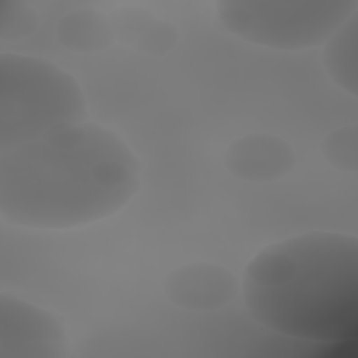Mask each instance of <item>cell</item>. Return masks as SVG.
<instances>
[{
  "label": "cell",
  "instance_id": "7a4b0ae2",
  "mask_svg": "<svg viewBox=\"0 0 358 358\" xmlns=\"http://www.w3.org/2000/svg\"><path fill=\"white\" fill-rule=\"evenodd\" d=\"M239 288L250 319L273 336L344 343L358 327V238L309 231L275 241L246 264Z\"/></svg>",
  "mask_w": 358,
  "mask_h": 358
},
{
  "label": "cell",
  "instance_id": "6da1fadb",
  "mask_svg": "<svg viewBox=\"0 0 358 358\" xmlns=\"http://www.w3.org/2000/svg\"><path fill=\"white\" fill-rule=\"evenodd\" d=\"M140 182L130 145L85 120L0 151V215L28 229L81 228L124 208Z\"/></svg>",
  "mask_w": 358,
  "mask_h": 358
},
{
  "label": "cell",
  "instance_id": "ba28073f",
  "mask_svg": "<svg viewBox=\"0 0 358 358\" xmlns=\"http://www.w3.org/2000/svg\"><path fill=\"white\" fill-rule=\"evenodd\" d=\"M322 62L330 80L345 94H358V11L322 45Z\"/></svg>",
  "mask_w": 358,
  "mask_h": 358
},
{
  "label": "cell",
  "instance_id": "9c48e42d",
  "mask_svg": "<svg viewBox=\"0 0 358 358\" xmlns=\"http://www.w3.org/2000/svg\"><path fill=\"white\" fill-rule=\"evenodd\" d=\"M57 41L69 50L94 53L106 49L113 41L110 21L95 10H73L64 14L56 27Z\"/></svg>",
  "mask_w": 358,
  "mask_h": 358
},
{
  "label": "cell",
  "instance_id": "52a82bcc",
  "mask_svg": "<svg viewBox=\"0 0 358 358\" xmlns=\"http://www.w3.org/2000/svg\"><path fill=\"white\" fill-rule=\"evenodd\" d=\"M228 172L245 182H274L288 175L296 154L287 140L275 134L250 133L234 140L224 155Z\"/></svg>",
  "mask_w": 358,
  "mask_h": 358
},
{
  "label": "cell",
  "instance_id": "8fae6325",
  "mask_svg": "<svg viewBox=\"0 0 358 358\" xmlns=\"http://www.w3.org/2000/svg\"><path fill=\"white\" fill-rule=\"evenodd\" d=\"M39 17L36 10L20 0H4L0 6V39L15 41L36 31Z\"/></svg>",
  "mask_w": 358,
  "mask_h": 358
},
{
  "label": "cell",
  "instance_id": "8992f818",
  "mask_svg": "<svg viewBox=\"0 0 358 358\" xmlns=\"http://www.w3.org/2000/svg\"><path fill=\"white\" fill-rule=\"evenodd\" d=\"M236 277L225 267L196 262L172 270L164 284L168 301L190 312L218 310L229 305L238 292Z\"/></svg>",
  "mask_w": 358,
  "mask_h": 358
},
{
  "label": "cell",
  "instance_id": "277c9868",
  "mask_svg": "<svg viewBox=\"0 0 358 358\" xmlns=\"http://www.w3.org/2000/svg\"><path fill=\"white\" fill-rule=\"evenodd\" d=\"M355 11V0H221L215 15L234 36L274 50L322 46Z\"/></svg>",
  "mask_w": 358,
  "mask_h": 358
},
{
  "label": "cell",
  "instance_id": "30bf717a",
  "mask_svg": "<svg viewBox=\"0 0 358 358\" xmlns=\"http://www.w3.org/2000/svg\"><path fill=\"white\" fill-rule=\"evenodd\" d=\"M323 158L337 171L355 172L358 168V131L355 124L327 133L320 144Z\"/></svg>",
  "mask_w": 358,
  "mask_h": 358
},
{
  "label": "cell",
  "instance_id": "5b68a950",
  "mask_svg": "<svg viewBox=\"0 0 358 358\" xmlns=\"http://www.w3.org/2000/svg\"><path fill=\"white\" fill-rule=\"evenodd\" d=\"M69 350L67 330L55 313L0 292V358H64Z\"/></svg>",
  "mask_w": 358,
  "mask_h": 358
},
{
  "label": "cell",
  "instance_id": "3957f363",
  "mask_svg": "<svg viewBox=\"0 0 358 358\" xmlns=\"http://www.w3.org/2000/svg\"><path fill=\"white\" fill-rule=\"evenodd\" d=\"M88 120L76 77L31 55H0V151Z\"/></svg>",
  "mask_w": 358,
  "mask_h": 358
}]
</instances>
